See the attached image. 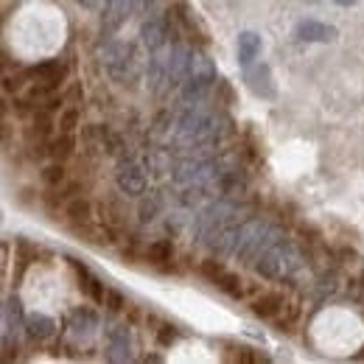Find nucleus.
I'll return each mask as SVG.
<instances>
[{
    "label": "nucleus",
    "instance_id": "4468645a",
    "mask_svg": "<svg viewBox=\"0 0 364 364\" xmlns=\"http://www.w3.org/2000/svg\"><path fill=\"white\" fill-rule=\"evenodd\" d=\"M297 40H306V43H333L336 40V28L333 26H322L314 20H306L297 26Z\"/></svg>",
    "mask_w": 364,
    "mask_h": 364
},
{
    "label": "nucleus",
    "instance_id": "2f4dec72",
    "mask_svg": "<svg viewBox=\"0 0 364 364\" xmlns=\"http://www.w3.org/2000/svg\"><path fill=\"white\" fill-rule=\"evenodd\" d=\"M333 3H336V6H353L356 0H333Z\"/></svg>",
    "mask_w": 364,
    "mask_h": 364
},
{
    "label": "nucleus",
    "instance_id": "1a4fd4ad",
    "mask_svg": "<svg viewBox=\"0 0 364 364\" xmlns=\"http://www.w3.org/2000/svg\"><path fill=\"white\" fill-rule=\"evenodd\" d=\"M98 213H101V222H104V225H109V228H115V230L127 228V219H129V216H127V208L121 205V196H115V191L101 199Z\"/></svg>",
    "mask_w": 364,
    "mask_h": 364
},
{
    "label": "nucleus",
    "instance_id": "f3484780",
    "mask_svg": "<svg viewBox=\"0 0 364 364\" xmlns=\"http://www.w3.org/2000/svg\"><path fill=\"white\" fill-rule=\"evenodd\" d=\"M53 331H56V322L46 314H28L26 317V333L34 339V342H46L53 336Z\"/></svg>",
    "mask_w": 364,
    "mask_h": 364
},
{
    "label": "nucleus",
    "instance_id": "423d86ee",
    "mask_svg": "<svg viewBox=\"0 0 364 364\" xmlns=\"http://www.w3.org/2000/svg\"><path fill=\"white\" fill-rule=\"evenodd\" d=\"M129 322L127 325H109L107 328V359L109 362H124L132 359L129 353Z\"/></svg>",
    "mask_w": 364,
    "mask_h": 364
},
{
    "label": "nucleus",
    "instance_id": "b1692460",
    "mask_svg": "<svg viewBox=\"0 0 364 364\" xmlns=\"http://www.w3.org/2000/svg\"><path fill=\"white\" fill-rule=\"evenodd\" d=\"M160 210H163V196L157 193V191H151L143 202H140V208H137V216H140V222L146 225V222H151L154 216H160Z\"/></svg>",
    "mask_w": 364,
    "mask_h": 364
},
{
    "label": "nucleus",
    "instance_id": "a878e982",
    "mask_svg": "<svg viewBox=\"0 0 364 364\" xmlns=\"http://www.w3.org/2000/svg\"><path fill=\"white\" fill-rule=\"evenodd\" d=\"M297 319H300V306L297 303H286L283 311L274 319V325H277V331H291L297 325Z\"/></svg>",
    "mask_w": 364,
    "mask_h": 364
},
{
    "label": "nucleus",
    "instance_id": "393cba45",
    "mask_svg": "<svg viewBox=\"0 0 364 364\" xmlns=\"http://www.w3.org/2000/svg\"><path fill=\"white\" fill-rule=\"evenodd\" d=\"M23 322V309H20V300L17 297H9L6 306H3V325H6V333L9 331H17Z\"/></svg>",
    "mask_w": 364,
    "mask_h": 364
},
{
    "label": "nucleus",
    "instance_id": "ddd939ff",
    "mask_svg": "<svg viewBox=\"0 0 364 364\" xmlns=\"http://www.w3.org/2000/svg\"><path fill=\"white\" fill-rule=\"evenodd\" d=\"M76 149H79V143H76V137L70 135V132H59V137H50L48 140V157L50 160H59V163L73 160L76 157Z\"/></svg>",
    "mask_w": 364,
    "mask_h": 364
},
{
    "label": "nucleus",
    "instance_id": "412c9836",
    "mask_svg": "<svg viewBox=\"0 0 364 364\" xmlns=\"http://www.w3.org/2000/svg\"><path fill=\"white\" fill-rule=\"evenodd\" d=\"M98 325V317H95V311H90V309H76L73 314H70V322H68V328L76 333V336H87L92 328Z\"/></svg>",
    "mask_w": 364,
    "mask_h": 364
},
{
    "label": "nucleus",
    "instance_id": "4be33fe9",
    "mask_svg": "<svg viewBox=\"0 0 364 364\" xmlns=\"http://www.w3.org/2000/svg\"><path fill=\"white\" fill-rule=\"evenodd\" d=\"M40 177H43V185H46V188H65V185L70 182L68 166H65V163H59V160H53L50 166H46Z\"/></svg>",
    "mask_w": 364,
    "mask_h": 364
},
{
    "label": "nucleus",
    "instance_id": "c85d7f7f",
    "mask_svg": "<svg viewBox=\"0 0 364 364\" xmlns=\"http://www.w3.org/2000/svg\"><path fill=\"white\" fill-rule=\"evenodd\" d=\"M154 339H157L160 348H171V345L177 342V331H174V325L160 322V328H154Z\"/></svg>",
    "mask_w": 364,
    "mask_h": 364
},
{
    "label": "nucleus",
    "instance_id": "6ab92c4d",
    "mask_svg": "<svg viewBox=\"0 0 364 364\" xmlns=\"http://www.w3.org/2000/svg\"><path fill=\"white\" fill-rule=\"evenodd\" d=\"M258 53H261V37L252 34V31H244V34L238 37V59H241V65L250 68Z\"/></svg>",
    "mask_w": 364,
    "mask_h": 364
},
{
    "label": "nucleus",
    "instance_id": "aec40b11",
    "mask_svg": "<svg viewBox=\"0 0 364 364\" xmlns=\"http://www.w3.org/2000/svg\"><path fill=\"white\" fill-rule=\"evenodd\" d=\"M228 297H232V300H247V280L241 277V274L235 272H225L222 277H219V283H216Z\"/></svg>",
    "mask_w": 364,
    "mask_h": 364
},
{
    "label": "nucleus",
    "instance_id": "f8f14e48",
    "mask_svg": "<svg viewBox=\"0 0 364 364\" xmlns=\"http://www.w3.org/2000/svg\"><path fill=\"white\" fill-rule=\"evenodd\" d=\"M244 79H247V85H250V90L255 92V95H264V98H272L274 95V87H272V76H269V68L267 65H250V68H244Z\"/></svg>",
    "mask_w": 364,
    "mask_h": 364
},
{
    "label": "nucleus",
    "instance_id": "5701e85b",
    "mask_svg": "<svg viewBox=\"0 0 364 364\" xmlns=\"http://www.w3.org/2000/svg\"><path fill=\"white\" fill-rule=\"evenodd\" d=\"M79 124H82V107L79 104H65V109L59 112V118H56V127H59V132H76L79 129Z\"/></svg>",
    "mask_w": 364,
    "mask_h": 364
},
{
    "label": "nucleus",
    "instance_id": "cd10ccee",
    "mask_svg": "<svg viewBox=\"0 0 364 364\" xmlns=\"http://www.w3.org/2000/svg\"><path fill=\"white\" fill-rule=\"evenodd\" d=\"M104 306H107V311L109 314H121L127 306H129V300L121 294V291H115V289H107V297H104Z\"/></svg>",
    "mask_w": 364,
    "mask_h": 364
},
{
    "label": "nucleus",
    "instance_id": "7c9ffc66",
    "mask_svg": "<svg viewBox=\"0 0 364 364\" xmlns=\"http://www.w3.org/2000/svg\"><path fill=\"white\" fill-rule=\"evenodd\" d=\"M79 6H85V9H98L101 0H79Z\"/></svg>",
    "mask_w": 364,
    "mask_h": 364
},
{
    "label": "nucleus",
    "instance_id": "20e7f679",
    "mask_svg": "<svg viewBox=\"0 0 364 364\" xmlns=\"http://www.w3.org/2000/svg\"><path fill=\"white\" fill-rule=\"evenodd\" d=\"M168 59H171V48L163 50H151V59H149V70H146V79H149V90L160 92L163 87H168Z\"/></svg>",
    "mask_w": 364,
    "mask_h": 364
},
{
    "label": "nucleus",
    "instance_id": "bb28decb",
    "mask_svg": "<svg viewBox=\"0 0 364 364\" xmlns=\"http://www.w3.org/2000/svg\"><path fill=\"white\" fill-rule=\"evenodd\" d=\"M225 272H228V269H225V267H222V261H216V258H208V261H202V264H199V274H202L205 280H210L213 286L219 283V277H222Z\"/></svg>",
    "mask_w": 364,
    "mask_h": 364
},
{
    "label": "nucleus",
    "instance_id": "2eb2a0df",
    "mask_svg": "<svg viewBox=\"0 0 364 364\" xmlns=\"http://www.w3.org/2000/svg\"><path fill=\"white\" fill-rule=\"evenodd\" d=\"M68 261H70V267L79 272V280H82L79 286H82V291L90 297L92 303H101V306H104V297H107V289H104V283H101V280H98V277H95L92 272H87V267H79L73 258H68Z\"/></svg>",
    "mask_w": 364,
    "mask_h": 364
},
{
    "label": "nucleus",
    "instance_id": "9d476101",
    "mask_svg": "<svg viewBox=\"0 0 364 364\" xmlns=\"http://www.w3.org/2000/svg\"><path fill=\"white\" fill-rule=\"evenodd\" d=\"M252 303V314L261 319H277V314L283 311V306H286V297L280 294V291H261L258 297H252L250 300Z\"/></svg>",
    "mask_w": 364,
    "mask_h": 364
},
{
    "label": "nucleus",
    "instance_id": "c756f323",
    "mask_svg": "<svg viewBox=\"0 0 364 364\" xmlns=\"http://www.w3.org/2000/svg\"><path fill=\"white\" fill-rule=\"evenodd\" d=\"M216 104H235V90L228 79H216Z\"/></svg>",
    "mask_w": 364,
    "mask_h": 364
},
{
    "label": "nucleus",
    "instance_id": "6e6552de",
    "mask_svg": "<svg viewBox=\"0 0 364 364\" xmlns=\"http://www.w3.org/2000/svg\"><path fill=\"white\" fill-rule=\"evenodd\" d=\"M174 255H177V250H174V241H171V238H157V241H151L149 247H143V258H146L151 267L163 269V272L174 269V267H171Z\"/></svg>",
    "mask_w": 364,
    "mask_h": 364
},
{
    "label": "nucleus",
    "instance_id": "f257e3e1",
    "mask_svg": "<svg viewBox=\"0 0 364 364\" xmlns=\"http://www.w3.org/2000/svg\"><path fill=\"white\" fill-rule=\"evenodd\" d=\"M297 267H300V258H297V252L283 238L274 247H269L258 258V264H255L258 274H264L267 280H283V277H289L291 272H297Z\"/></svg>",
    "mask_w": 364,
    "mask_h": 364
},
{
    "label": "nucleus",
    "instance_id": "a211bd4d",
    "mask_svg": "<svg viewBox=\"0 0 364 364\" xmlns=\"http://www.w3.org/2000/svg\"><path fill=\"white\" fill-rule=\"evenodd\" d=\"M146 168L154 174V177H163L174 168L171 163V149H149L146 151Z\"/></svg>",
    "mask_w": 364,
    "mask_h": 364
},
{
    "label": "nucleus",
    "instance_id": "39448f33",
    "mask_svg": "<svg viewBox=\"0 0 364 364\" xmlns=\"http://www.w3.org/2000/svg\"><path fill=\"white\" fill-rule=\"evenodd\" d=\"M92 216H95V208H92V202L87 196H73V199H68L65 213H62V219L68 222V228L73 230V232L79 228L92 225Z\"/></svg>",
    "mask_w": 364,
    "mask_h": 364
},
{
    "label": "nucleus",
    "instance_id": "7ed1b4c3",
    "mask_svg": "<svg viewBox=\"0 0 364 364\" xmlns=\"http://www.w3.org/2000/svg\"><path fill=\"white\" fill-rule=\"evenodd\" d=\"M118 191L121 193H127V196H143L146 193V171L132 163V160H121V166H118Z\"/></svg>",
    "mask_w": 364,
    "mask_h": 364
},
{
    "label": "nucleus",
    "instance_id": "0eeeda50",
    "mask_svg": "<svg viewBox=\"0 0 364 364\" xmlns=\"http://www.w3.org/2000/svg\"><path fill=\"white\" fill-rule=\"evenodd\" d=\"M185 82H199V85H208V87L216 85V65L199 48H191V62H188V79Z\"/></svg>",
    "mask_w": 364,
    "mask_h": 364
},
{
    "label": "nucleus",
    "instance_id": "9b49d317",
    "mask_svg": "<svg viewBox=\"0 0 364 364\" xmlns=\"http://www.w3.org/2000/svg\"><path fill=\"white\" fill-rule=\"evenodd\" d=\"M140 40L149 50H157L168 43V28H166V20L160 17H149L143 26H140Z\"/></svg>",
    "mask_w": 364,
    "mask_h": 364
},
{
    "label": "nucleus",
    "instance_id": "f03ea898",
    "mask_svg": "<svg viewBox=\"0 0 364 364\" xmlns=\"http://www.w3.org/2000/svg\"><path fill=\"white\" fill-rule=\"evenodd\" d=\"M26 73H28L31 82H40V85H48V87L59 90L62 82L68 79V65L62 59H48V62H40V65L28 68Z\"/></svg>",
    "mask_w": 364,
    "mask_h": 364
},
{
    "label": "nucleus",
    "instance_id": "dca6fc26",
    "mask_svg": "<svg viewBox=\"0 0 364 364\" xmlns=\"http://www.w3.org/2000/svg\"><path fill=\"white\" fill-rule=\"evenodd\" d=\"M76 232H79L85 241H90L92 247H112V244L118 241V238H115V235H118V230L109 228V225H104V222H101V225H87V228H79Z\"/></svg>",
    "mask_w": 364,
    "mask_h": 364
},
{
    "label": "nucleus",
    "instance_id": "473e14b6",
    "mask_svg": "<svg viewBox=\"0 0 364 364\" xmlns=\"http://www.w3.org/2000/svg\"><path fill=\"white\" fill-rule=\"evenodd\" d=\"M309 3H317V0H309Z\"/></svg>",
    "mask_w": 364,
    "mask_h": 364
}]
</instances>
